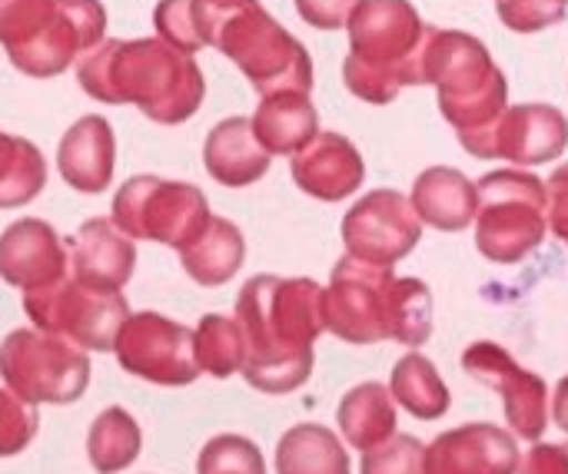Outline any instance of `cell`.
Instances as JSON below:
<instances>
[{
  "mask_svg": "<svg viewBox=\"0 0 568 474\" xmlns=\"http://www.w3.org/2000/svg\"><path fill=\"white\" fill-rule=\"evenodd\" d=\"M153 27L190 56L203 47L220 50L260 96L313 90L310 50L260 0H160Z\"/></svg>",
  "mask_w": 568,
  "mask_h": 474,
  "instance_id": "6da1fadb",
  "label": "cell"
},
{
  "mask_svg": "<svg viewBox=\"0 0 568 474\" xmlns=\"http://www.w3.org/2000/svg\"><path fill=\"white\" fill-rule=\"evenodd\" d=\"M236 322L246 336L240 375L263 395H290L313 375V346L326 332L323 286L313 279L253 276L236 296Z\"/></svg>",
  "mask_w": 568,
  "mask_h": 474,
  "instance_id": "7a4b0ae2",
  "label": "cell"
},
{
  "mask_svg": "<svg viewBox=\"0 0 568 474\" xmlns=\"http://www.w3.org/2000/svg\"><path fill=\"white\" fill-rule=\"evenodd\" d=\"M77 83L106 106H136L160 126H180L203 106L206 80L196 60L160 37L100 40L77 63Z\"/></svg>",
  "mask_w": 568,
  "mask_h": 474,
  "instance_id": "3957f363",
  "label": "cell"
},
{
  "mask_svg": "<svg viewBox=\"0 0 568 474\" xmlns=\"http://www.w3.org/2000/svg\"><path fill=\"white\" fill-rule=\"evenodd\" d=\"M326 332L349 346L396 339L419 349L433 336V292L423 279H396L393 266L343 256L323 289Z\"/></svg>",
  "mask_w": 568,
  "mask_h": 474,
  "instance_id": "277c9868",
  "label": "cell"
},
{
  "mask_svg": "<svg viewBox=\"0 0 568 474\" xmlns=\"http://www.w3.org/2000/svg\"><path fill=\"white\" fill-rule=\"evenodd\" d=\"M343 83L353 96L386 106L406 86L426 83V47L433 27L409 0H359L349 23Z\"/></svg>",
  "mask_w": 568,
  "mask_h": 474,
  "instance_id": "5b68a950",
  "label": "cell"
},
{
  "mask_svg": "<svg viewBox=\"0 0 568 474\" xmlns=\"http://www.w3.org/2000/svg\"><path fill=\"white\" fill-rule=\"evenodd\" d=\"M100 40H106L100 0H0V47L33 80L60 76Z\"/></svg>",
  "mask_w": 568,
  "mask_h": 474,
  "instance_id": "8992f818",
  "label": "cell"
},
{
  "mask_svg": "<svg viewBox=\"0 0 568 474\" xmlns=\"http://www.w3.org/2000/svg\"><path fill=\"white\" fill-rule=\"evenodd\" d=\"M426 83L436 86V103L459 143L486 133L509 106V80L496 66L489 47L466 30L433 27L426 47Z\"/></svg>",
  "mask_w": 568,
  "mask_h": 474,
  "instance_id": "52a82bcc",
  "label": "cell"
},
{
  "mask_svg": "<svg viewBox=\"0 0 568 474\" xmlns=\"http://www.w3.org/2000/svg\"><path fill=\"white\" fill-rule=\"evenodd\" d=\"M476 189V249L489 262L516 266L542 246L549 229V189L536 173L493 169Z\"/></svg>",
  "mask_w": 568,
  "mask_h": 474,
  "instance_id": "ba28073f",
  "label": "cell"
},
{
  "mask_svg": "<svg viewBox=\"0 0 568 474\" xmlns=\"http://www.w3.org/2000/svg\"><path fill=\"white\" fill-rule=\"evenodd\" d=\"M210 203L206 193L193 183H180V179H163V176H130L116 196H113V209L110 219L113 226L136 239L146 243H163L170 249H183L190 239H196V233L206 226L210 219Z\"/></svg>",
  "mask_w": 568,
  "mask_h": 474,
  "instance_id": "9c48e42d",
  "label": "cell"
},
{
  "mask_svg": "<svg viewBox=\"0 0 568 474\" xmlns=\"http://www.w3.org/2000/svg\"><path fill=\"white\" fill-rule=\"evenodd\" d=\"M0 379L30 405H70L90 385V359L60 336L13 329L0 342Z\"/></svg>",
  "mask_w": 568,
  "mask_h": 474,
  "instance_id": "30bf717a",
  "label": "cell"
},
{
  "mask_svg": "<svg viewBox=\"0 0 568 474\" xmlns=\"http://www.w3.org/2000/svg\"><path fill=\"white\" fill-rule=\"evenodd\" d=\"M23 312L33 329L60 336L83 352H113L130 306L120 289H93L67 272L50 286L23 292Z\"/></svg>",
  "mask_w": 568,
  "mask_h": 474,
  "instance_id": "8fae6325",
  "label": "cell"
},
{
  "mask_svg": "<svg viewBox=\"0 0 568 474\" xmlns=\"http://www.w3.org/2000/svg\"><path fill=\"white\" fill-rule=\"evenodd\" d=\"M113 352L123 372L153 385L180 389L193 385L203 375L196 362L193 329L160 312H130Z\"/></svg>",
  "mask_w": 568,
  "mask_h": 474,
  "instance_id": "7c38bea8",
  "label": "cell"
},
{
  "mask_svg": "<svg viewBox=\"0 0 568 474\" xmlns=\"http://www.w3.org/2000/svg\"><path fill=\"white\" fill-rule=\"evenodd\" d=\"M476 159H509L519 169L552 163L566 153L568 120L552 103L506 106L503 116L479 136L459 143Z\"/></svg>",
  "mask_w": 568,
  "mask_h": 474,
  "instance_id": "4fadbf2b",
  "label": "cell"
},
{
  "mask_svg": "<svg viewBox=\"0 0 568 474\" xmlns=\"http://www.w3.org/2000/svg\"><path fill=\"white\" fill-rule=\"evenodd\" d=\"M419 239L423 219L409 196L396 189H373L343 216L346 253L373 266H396L419 246Z\"/></svg>",
  "mask_w": 568,
  "mask_h": 474,
  "instance_id": "5bb4252c",
  "label": "cell"
},
{
  "mask_svg": "<svg viewBox=\"0 0 568 474\" xmlns=\"http://www.w3.org/2000/svg\"><path fill=\"white\" fill-rule=\"evenodd\" d=\"M463 369L503 399L516 439H542L549 425V385L542 375L519 365L499 342H473L463 352Z\"/></svg>",
  "mask_w": 568,
  "mask_h": 474,
  "instance_id": "9a60e30c",
  "label": "cell"
},
{
  "mask_svg": "<svg viewBox=\"0 0 568 474\" xmlns=\"http://www.w3.org/2000/svg\"><path fill=\"white\" fill-rule=\"evenodd\" d=\"M519 472V442L513 432L473 422L453 432H443L426 445V474H516Z\"/></svg>",
  "mask_w": 568,
  "mask_h": 474,
  "instance_id": "2e32d148",
  "label": "cell"
},
{
  "mask_svg": "<svg viewBox=\"0 0 568 474\" xmlns=\"http://www.w3.org/2000/svg\"><path fill=\"white\" fill-rule=\"evenodd\" d=\"M293 183L320 199V203H339L353 196L366 179V163L356 143L343 133H316L293 159H290Z\"/></svg>",
  "mask_w": 568,
  "mask_h": 474,
  "instance_id": "e0dca14e",
  "label": "cell"
},
{
  "mask_svg": "<svg viewBox=\"0 0 568 474\" xmlns=\"http://www.w3.org/2000/svg\"><path fill=\"white\" fill-rule=\"evenodd\" d=\"M67 276V239L43 219H17L0 233V279L23 292Z\"/></svg>",
  "mask_w": 568,
  "mask_h": 474,
  "instance_id": "ac0fdd59",
  "label": "cell"
},
{
  "mask_svg": "<svg viewBox=\"0 0 568 474\" xmlns=\"http://www.w3.org/2000/svg\"><path fill=\"white\" fill-rule=\"evenodd\" d=\"M136 269V246L113 219H87L67 239V272L93 289H123Z\"/></svg>",
  "mask_w": 568,
  "mask_h": 474,
  "instance_id": "d6986e66",
  "label": "cell"
},
{
  "mask_svg": "<svg viewBox=\"0 0 568 474\" xmlns=\"http://www.w3.org/2000/svg\"><path fill=\"white\" fill-rule=\"evenodd\" d=\"M113 166H116V136L113 126L90 113L80 116L57 146V169L63 183L77 193H103L113 183Z\"/></svg>",
  "mask_w": 568,
  "mask_h": 474,
  "instance_id": "ffe728a7",
  "label": "cell"
},
{
  "mask_svg": "<svg viewBox=\"0 0 568 474\" xmlns=\"http://www.w3.org/2000/svg\"><path fill=\"white\" fill-rule=\"evenodd\" d=\"M270 163L273 156L260 146L250 116H226L206 133L203 166L220 186L230 189L253 186L270 173Z\"/></svg>",
  "mask_w": 568,
  "mask_h": 474,
  "instance_id": "44dd1931",
  "label": "cell"
},
{
  "mask_svg": "<svg viewBox=\"0 0 568 474\" xmlns=\"http://www.w3.org/2000/svg\"><path fill=\"white\" fill-rule=\"evenodd\" d=\"M409 203L426 226L439 233H463L469 223H476L479 189L456 166H429L413 183Z\"/></svg>",
  "mask_w": 568,
  "mask_h": 474,
  "instance_id": "7402d4cb",
  "label": "cell"
},
{
  "mask_svg": "<svg viewBox=\"0 0 568 474\" xmlns=\"http://www.w3.org/2000/svg\"><path fill=\"white\" fill-rule=\"evenodd\" d=\"M250 123L260 146L270 156H296L320 133V113L310 93H293V90L260 96V106L250 116Z\"/></svg>",
  "mask_w": 568,
  "mask_h": 474,
  "instance_id": "603a6c76",
  "label": "cell"
},
{
  "mask_svg": "<svg viewBox=\"0 0 568 474\" xmlns=\"http://www.w3.org/2000/svg\"><path fill=\"white\" fill-rule=\"evenodd\" d=\"M246 259V239L243 233L223 219V216H210L206 226L196 233V239H190L183 249H180V266L183 272L196 282V286H206V289H216V286H226L240 266Z\"/></svg>",
  "mask_w": 568,
  "mask_h": 474,
  "instance_id": "cb8c5ba5",
  "label": "cell"
},
{
  "mask_svg": "<svg viewBox=\"0 0 568 474\" xmlns=\"http://www.w3.org/2000/svg\"><path fill=\"white\" fill-rule=\"evenodd\" d=\"M336 425H339L343 439L359 452H369V449L383 445L386 439H393L396 435V402H393L389 389L379 382H363V385L349 389L339 402Z\"/></svg>",
  "mask_w": 568,
  "mask_h": 474,
  "instance_id": "d4e9b609",
  "label": "cell"
},
{
  "mask_svg": "<svg viewBox=\"0 0 568 474\" xmlns=\"http://www.w3.org/2000/svg\"><path fill=\"white\" fill-rule=\"evenodd\" d=\"M276 474H353V465L333 429L306 422L280 439Z\"/></svg>",
  "mask_w": 568,
  "mask_h": 474,
  "instance_id": "484cf974",
  "label": "cell"
},
{
  "mask_svg": "<svg viewBox=\"0 0 568 474\" xmlns=\"http://www.w3.org/2000/svg\"><path fill=\"white\" fill-rule=\"evenodd\" d=\"M389 395H393L396 405H403L419 422H436L453 405L449 389L439 379L436 365L416 349L396 362V369L389 375Z\"/></svg>",
  "mask_w": 568,
  "mask_h": 474,
  "instance_id": "4316f807",
  "label": "cell"
},
{
  "mask_svg": "<svg viewBox=\"0 0 568 474\" xmlns=\"http://www.w3.org/2000/svg\"><path fill=\"white\" fill-rule=\"evenodd\" d=\"M47 186L43 153L13 133L0 130V209H20L33 203Z\"/></svg>",
  "mask_w": 568,
  "mask_h": 474,
  "instance_id": "83f0119b",
  "label": "cell"
},
{
  "mask_svg": "<svg viewBox=\"0 0 568 474\" xmlns=\"http://www.w3.org/2000/svg\"><path fill=\"white\" fill-rule=\"evenodd\" d=\"M140 449H143V435L130 412L113 405L93 419L90 435H87V458H90L93 472H126L140 458Z\"/></svg>",
  "mask_w": 568,
  "mask_h": 474,
  "instance_id": "f1b7e54d",
  "label": "cell"
},
{
  "mask_svg": "<svg viewBox=\"0 0 568 474\" xmlns=\"http://www.w3.org/2000/svg\"><path fill=\"white\" fill-rule=\"evenodd\" d=\"M193 346H196L200 372H206L213 379H230L246 362L243 326L230 316H220V312H206L200 319V326L193 329Z\"/></svg>",
  "mask_w": 568,
  "mask_h": 474,
  "instance_id": "f546056e",
  "label": "cell"
},
{
  "mask_svg": "<svg viewBox=\"0 0 568 474\" xmlns=\"http://www.w3.org/2000/svg\"><path fill=\"white\" fill-rule=\"evenodd\" d=\"M196 474H266L263 452L243 435H216L203 445Z\"/></svg>",
  "mask_w": 568,
  "mask_h": 474,
  "instance_id": "4dcf8cb0",
  "label": "cell"
},
{
  "mask_svg": "<svg viewBox=\"0 0 568 474\" xmlns=\"http://www.w3.org/2000/svg\"><path fill=\"white\" fill-rule=\"evenodd\" d=\"M359 474H426V445L413 435H393L363 452Z\"/></svg>",
  "mask_w": 568,
  "mask_h": 474,
  "instance_id": "1f68e13d",
  "label": "cell"
},
{
  "mask_svg": "<svg viewBox=\"0 0 568 474\" xmlns=\"http://www.w3.org/2000/svg\"><path fill=\"white\" fill-rule=\"evenodd\" d=\"M40 415L37 405L17 399L10 389H0V458H13L27 452V445L37 439Z\"/></svg>",
  "mask_w": 568,
  "mask_h": 474,
  "instance_id": "d6a6232c",
  "label": "cell"
},
{
  "mask_svg": "<svg viewBox=\"0 0 568 474\" xmlns=\"http://www.w3.org/2000/svg\"><path fill=\"white\" fill-rule=\"evenodd\" d=\"M496 10L513 33H539L566 20L568 0H496Z\"/></svg>",
  "mask_w": 568,
  "mask_h": 474,
  "instance_id": "836d02e7",
  "label": "cell"
},
{
  "mask_svg": "<svg viewBox=\"0 0 568 474\" xmlns=\"http://www.w3.org/2000/svg\"><path fill=\"white\" fill-rule=\"evenodd\" d=\"M359 0H296V13L316 30H343Z\"/></svg>",
  "mask_w": 568,
  "mask_h": 474,
  "instance_id": "e575fe53",
  "label": "cell"
},
{
  "mask_svg": "<svg viewBox=\"0 0 568 474\" xmlns=\"http://www.w3.org/2000/svg\"><path fill=\"white\" fill-rule=\"evenodd\" d=\"M516 474H568V442H536Z\"/></svg>",
  "mask_w": 568,
  "mask_h": 474,
  "instance_id": "d590c367",
  "label": "cell"
},
{
  "mask_svg": "<svg viewBox=\"0 0 568 474\" xmlns=\"http://www.w3.org/2000/svg\"><path fill=\"white\" fill-rule=\"evenodd\" d=\"M546 189H549V229H552L562 243H568V163H562V166L549 176Z\"/></svg>",
  "mask_w": 568,
  "mask_h": 474,
  "instance_id": "8d00e7d4",
  "label": "cell"
},
{
  "mask_svg": "<svg viewBox=\"0 0 568 474\" xmlns=\"http://www.w3.org/2000/svg\"><path fill=\"white\" fill-rule=\"evenodd\" d=\"M552 419H556V425L568 435V375L556 385V395H552Z\"/></svg>",
  "mask_w": 568,
  "mask_h": 474,
  "instance_id": "74e56055",
  "label": "cell"
}]
</instances>
